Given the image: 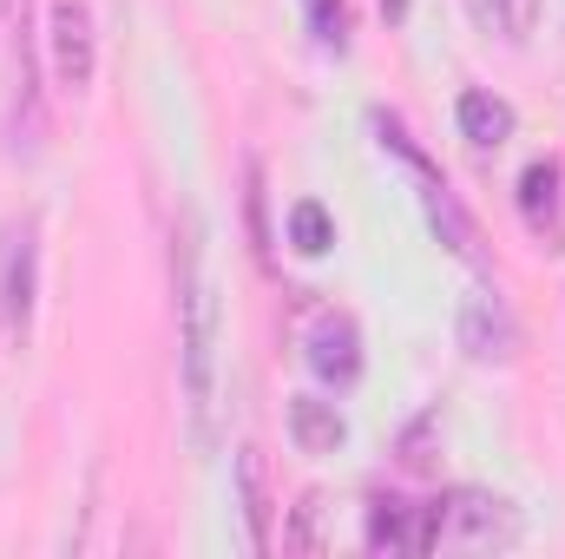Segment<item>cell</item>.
Segmentation results:
<instances>
[{"label": "cell", "mask_w": 565, "mask_h": 559, "mask_svg": "<svg viewBox=\"0 0 565 559\" xmlns=\"http://www.w3.org/2000/svg\"><path fill=\"white\" fill-rule=\"evenodd\" d=\"M382 13H388V20L402 27V20H408V0H382Z\"/></svg>", "instance_id": "ac0fdd59"}, {"label": "cell", "mask_w": 565, "mask_h": 559, "mask_svg": "<svg viewBox=\"0 0 565 559\" xmlns=\"http://www.w3.org/2000/svg\"><path fill=\"white\" fill-rule=\"evenodd\" d=\"M454 342L467 349V362L507 369V362L520 356V316L507 309L500 289H467V296H460V316H454Z\"/></svg>", "instance_id": "5b68a950"}, {"label": "cell", "mask_w": 565, "mask_h": 559, "mask_svg": "<svg viewBox=\"0 0 565 559\" xmlns=\"http://www.w3.org/2000/svg\"><path fill=\"white\" fill-rule=\"evenodd\" d=\"M559 158H533L526 171H520V218L540 231V238H559Z\"/></svg>", "instance_id": "30bf717a"}, {"label": "cell", "mask_w": 565, "mask_h": 559, "mask_svg": "<svg viewBox=\"0 0 565 559\" xmlns=\"http://www.w3.org/2000/svg\"><path fill=\"white\" fill-rule=\"evenodd\" d=\"M520 547V507L487 487H454L422 507V553H507Z\"/></svg>", "instance_id": "7a4b0ae2"}, {"label": "cell", "mask_w": 565, "mask_h": 559, "mask_svg": "<svg viewBox=\"0 0 565 559\" xmlns=\"http://www.w3.org/2000/svg\"><path fill=\"white\" fill-rule=\"evenodd\" d=\"M46 53H53V80L66 93H86L99 73V20L93 0H46Z\"/></svg>", "instance_id": "277c9868"}, {"label": "cell", "mask_w": 565, "mask_h": 559, "mask_svg": "<svg viewBox=\"0 0 565 559\" xmlns=\"http://www.w3.org/2000/svg\"><path fill=\"white\" fill-rule=\"evenodd\" d=\"M33 296H40V224L7 218L0 224V323L20 342L33 329Z\"/></svg>", "instance_id": "3957f363"}, {"label": "cell", "mask_w": 565, "mask_h": 559, "mask_svg": "<svg viewBox=\"0 0 565 559\" xmlns=\"http://www.w3.org/2000/svg\"><path fill=\"white\" fill-rule=\"evenodd\" d=\"M289 441L302 447V454H335L342 441H349V421L335 402H322V395H296L289 402Z\"/></svg>", "instance_id": "8fae6325"}, {"label": "cell", "mask_w": 565, "mask_h": 559, "mask_svg": "<svg viewBox=\"0 0 565 559\" xmlns=\"http://www.w3.org/2000/svg\"><path fill=\"white\" fill-rule=\"evenodd\" d=\"M415 178H422V204H427V224L440 231V244H447V251H454L460 264H473V271H480V264H487V244H480V224H473V218L460 211V198H454V191H447V184L434 178V165H422Z\"/></svg>", "instance_id": "52a82bcc"}, {"label": "cell", "mask_w": 565, "mask_h": 559, "mask_svg": "<svg viewBox=\"0 0 565 559\" xmlns=\"http://www.w3.org/2000/svg\"><path fill=\"white\" fill-rule=\"evenodd\" d=\"M302 356H309V369H316L329 389H355V382H362V329H355V316L322 309V316L309 323V336H302Z\"/></svg>", "instance_id": "8992f818"}, {"label": "cell", "mask_w": 565, "mask_h": 559, "mask_svg": "<svg viewBox=\"0 0 565 559\" xmlns=\"http://www.w3.org/2000/svg\"><path fill=\"white\" fill-rule=\"evenodd\" d=\"M289 244L302 251V257H322L329 244H335V218L316 204V198H302V204H289Z\"/></svg>", "instance_id": "4fadbf2b"}, {"label": "cell", "mask_w": 565, "mask_h": 559, "mask_svg": "<svg viewBox=\"0 0 565 559\" xmlns=\"http://www.w3.org/2000/svg\"><path fill=\"white\" fill-rule=\"evenodd\" d=\"M178 376H184V409H191V441H211V409H217V289L204 271V231L198 211H184L178 224Z\"/></svg>", "instance_id": "6da1fadb"}, {"label": "cell", "mask_w": 565, "mask_h": 559, "mask_svg": "<svg viewBox=\"0 0 565 559\" xmlns=\"http://www.w3.org/2000/svg\"><path fill=\"white\" fill-rule=\"evenodd\" d=\"M13 7H20V0H0V20H7V13H13Z\"/></svg>", "instance_id": "d6986e66"}, {"label": "cell", "mask_w": 565, "mask_h": 559, "mask_svg": "<svg viewBox=\"0 0 565 559\" xmlns=\"http://www.w3.org/2000/svg\"><path fill=\"white\" fill-rule=\"evenodd\" d=\"M454 119H460V139L473 145V151H500V145L513 139V106L493 99V93H460Z\"/></svg>", "instance_id": "7c38bea8"}, {"label": "cell", "mask_w": 565, "mask_h": 559, "mask_svg": "<svg viewBox=\"0 0 565 559\" xmlns=\"http://www.w3.org/2000/svg\"><path fill=\"white\" fill-rule=\"evenodd\" d=\"M369 553H422V507L402 494H375L369 500V527H362Z\"/></svg>", "instance_id": "ba28073f"}, {"label": "cell", "mask_w": 565, "mask_h": 559, "mask_svg": "<svg viewBox=\"0 0 565 559\" xmlns=\"http://www.w3.org/2000/svg\"><path fill=\"white\" fill-rule=\"evenodd\" d=\"M427 434H434V421H415V428H408V441H402V467H408V474H427V467H434Z\"/></svg>", "instance_id": "e0dca14e"}, {"label": "cell", "mask_w": 565, "mask_h": 559, "mask_svg": "<svg viewBox=\"0 0 565 559\" xmlns=\"http://www.w3.org/2000/svg\"><path fill=\"white\" fill-rule=\"evenodd\" d=\"M322 514H329V500L322 494H302L296 500V520H289V534H282V547L289 553H322L329 540H322Z\"/></svg>", "instance_id": "5bb4252c"}, {"label": "cell", "mask_w": 565, "mask_h": 559, "mask_svg": "<svg viewBox=\"0 0 565 559\" xmlns=\"http://www.w3.org/2000/svg\"><path fill=\"white\" fill-rule=\"evenodd\" d=\"M237 500H244L250 547L270 553V514H277V500H270V461H264V447H237Z\"/></svg>", "instance_id": "9c48e42d"}, {"label": "cell", "mask_w": 565, "mask_h": 559, "mask_svg": "<svg viewBox=\"0 0 565 559\" xmlns=\"http://www.w3.org/2000/svg\"><path fill=\"white\" fill-rule=\"evenodd\" d=\"M309 27H316L322 46H335V53L349 46V7L342 0H309Z\"/></svg>", "instance_id": "9a60e30c"}, {"label": "cell", "mask_w": 565, "mask_h": 559, "mask_svg": "<svg viewBox=\"0 0 565 559\" xmlns=\"http://www.w3.org/2000/svg\"><path fill=\"white\" fill-rule=\"evenodd\" d=\"M467 13H473V27H480V33L513 40V0H467Z\"/></svg>", "instance_id": "2e32d148"}]
</instances>
